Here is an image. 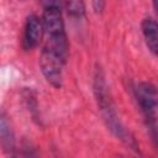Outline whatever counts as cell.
Returning a JSON list of instances; mask_svg holds the SVG:
<instances>
[{"mask_svg":"<svg viewBox=\"0 0 158 158\" xmlns=\"http://www.w3.org/2000/svg\"><path fill=\"white\" fill-rule=\"evenodd\" d=\"M93 90L95 95V100L98 102V107L101 112L102 120L106 125V127L112 132L115 137H117L121 142H123L130 149L139 153V147L133 137V135L125 127V125L121 122L112 98L110 95V90L106 83L105 73L101 69L100 65H96L94 72V79H93Z\"/></svg>","mask_w":158,"mask_h":158,"instance_id":"cell-1","label":"cell"},{"mask_svg":"<svg viewBox=\"0 0 158 158\" xmlns=\"http://www.w3.org/2000/svg\"><path fill=\"white\" fill-rule=\"evenodd\" d=\"M42 9L43 7H52V6H60L62 7V0H40Z\"/></svg>","mask_w":158,"mask_h":158,"instance_id":"cell-8","label":"cell"},{"mask_svg":"<svg viewBox=\"0 0 158 158\" xmlns=\"http://www.w3.org/2000/svg\"><path fill=\"white\" fill-rule=\"evenodd\" d=\"M0 144L5 151L12 154V151L15 149V139L10 125L6 117L2 115H0Z\"/></svg>","mask_w":158,"mask_h":158,"instance_id":"cell-5","label":"cell"},{"mask_svg":"<svg viewBox=\"0 0 158 158\" xmlns=\"http://www.w3.org/2000/svg\"><path fill=\"white\" fill-rule=\"evenodd\" d=\"M65 7L68 15L74 19H80L85 15L84 0H65Z\"/></svg>","mask_w":158,"mask_h":158,"instance_id":"cell-6","label":"cell"},{"mask_svg":"<svg viewBox=\"0 0 158 158\" xmlns=\"http://www.w3.org/2000/svg\"><path fill=\"white\" fill-rule=\"evenodd\" d=\"M20 1H25V0H20Z\"/></svg>","mask_w":158,"mask_h":158,"instance_id":"cell-9","label":"cell"},{"mask_svg":"<svg viewBox=\"0 0 158 158\" xmlns=\"http://www.w3.org/2000/svg\"><path fill=\"white\" fill-rule=\"evenodd\" d=\"M135 96L141 112L144 118V123L151 133L152 139L157 141V107L158 95L156 86L149 81H141L135 88Z\"/></svg>","mask_w":158,"mask_h":158,"instance_id":"cell-2","label":"cell"},{"mask_svg":"<svg viewBox=\"0 0 158 158\" xmlns=\"http://www.w3.org/2000/svg\"><path fill=\"white\" fill-rule=\"evenodd\" d=\"M91 5L95 14H102L106 5V0H91Z\"/></svg>","mask_w":158,"mask_h":158,"instance_id":"cell-7","label":"cell"},{"mask_svg":"<svg viewBox=\"0 0 158 158\" xmlns=\"http://www.w3.org/2000/svg\"><path fill=\"white\" fill-rule=\"evenodd\" d=\"M142 35L144 37V42L148 49L152 52L153 56H157L158 51V26L154 19L144 17L141 22Z\"/></svg>","mask_w":158,"mask_h":158,"instance_id":"cell-4","label":"cell"},{"mask_svg":"<svg viewBox=\"0 0 158 158\" xmlns=\"http://www.w3.org/2000/svg\"><path fill=\"white\" fill-rule=\"evenodd\" d=\"M43 37V25L42 20L36 14H30L25 21L23 35H22V48L25 51H31L38 46Z\"/></svg>","mask_w":158,"mask_h":158,"instance_id":"cell-3","label":"cell"}]
</instances>
